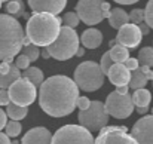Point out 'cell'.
<instances>
[{"label": "cell", "instance_id": "f546056e", "mask_svg": "<svg viewBox=\"0 0 153 144\" xmlns=\"http://www.w3.org/2000/svg\"><path fill=\"white\" fill-rule=\"evenodd\" d=\"M62 21H64L65 27H70V28H73V30H74V27L79 25V18H77L76 12H67V13L64 15Z\"/></svg>", "mask_w": 153, "mask_h": 144}, {"label": "cell", "instance_id": "7c38bea8", "mask_svg": "<svg viewBox=\"0 0 153 144\" xmlns=\"http://www.w3.org/2000/svg\"><path fill=\"white\" fill-rule=\"evenodd\" d=\"M143 36L140 33L138 25L134 24H125L117 30V36H116V45H120L126 49H134L138 48V45L141 43Z\"/></svg>", "mask_w": 153, "mask_h": 144}, {"label": "cell", "instance_id": "4dcf8cb0", "mask_svg": "<svg viewBox=\"0 0 153 144\" xmlns=\"http://www.w3.org/2000/svg\"><path fill=\"white\" fill-rule=\"evenodd\" d=\"M113 64H114V62L111 61V58H110V55H108V50H107L105 53H102L101 61H100V68H101V71H102L104 76L108 73V70H110V67H111Z\"/></svg>", "mask_w": 153, "mask_h": 144}, {"label": "cell", "instance_id": "bcb514c9", "mask_svg": "<svg viewBox=\"0 0 153 144\" xmlns=\"http://www.w3.org/2000/svg\"><path fill=\"white\" fill-rule=\"evenodd\" d=\"M83 55H85V49L79 48L77 49V52H76V56H83Z\"/></svg>", "mask_w": 153, "mask_h": 144}, {"label": "cell", "instance_id": "ac0fdd59", "mask_svg": "<svg viewBox=\"0 0 153 144\" xmlns=\"http://www.w3.org/2000/svg\"><path fill=\"white\" fill-rule=\"evenodd\" d=\"M107 19H108L110 27L119 30L122 25L128 24V13L122 7H114L113 10H110V16Z\"/></svg>", "mask_w": 153, "mask_h": 144}, {"label": "cell", "instance_id": "7dc6e473", "mask_svg": "<svg viewBox=\"0 0 153 144\" xmlns=\"http://www.w3.org/2000/svg\"><path fill=\"white\" fill-rule=\"evenodd\" d=\"M40 53H42V56H43V59H48V58H51V56H49V53H48V50H46V49H43V50H42V52H40Z\"/></svg>", "mask_w": 153, "mask_h": 144}, {"label": "cell", "instance_id": "f1b7e54d", "mask_svg": "<svg viewBox=\"0 0 153 144\" xmlns=\"http://www.w3.org/2000/svg\"><path fill=\"white\" fill-rule=\"evenodd\" d=\"M144 21V10L143 9H132L129 13H128V22L129 24H134V25H138Z\"/></svg>", "mask_w": 153, "mask_h": 144}, {"label": "cell", "instance_id": "74e56055", "mask_svg": "<svg viewBox=\"0 0 153 144\" xmlns=\"http://www.w3.org/2000/svg\"><path fill=\"white\" fill-rule=\"evenodd\" d=\"M101 12H102V18H108L110 16V3H107V1H101Z\"/></svg>", "mask_w": 153, "mask_h": 144}, {"label": "cell", "instance_id": "f35d334b", "mask_svg": "<svg viewBox=\"0 0 153 144\" xmlns=\"http://www.w3.org/2000/svg\"><path fill=\"white\" fill-rule=\"evenodd\" d=\"M6 123H7V116H6L4 110L0 108V132H1V129L6 126Z\"/></svg>", "mask_w": 153, "mask_h": 144}, {"label": "cell", "instance_id": "f907efd6", "mask_svg": "<svg viewBox=\"0 0 153 144\" xmlns=\"http://www.w3.org/2000/svg\"><path fill=\"white\" fill-rule=\"evenodd\" d=\"M152 116H153V108H152Z\"/></svg>", "mask_w": 153, "mask_h": 144}, {"label": "cell", "instance_id": "681fc988", "mask_svg": "<svg viewBox=\"0 0 153 144\" xmlns=\"http://www.w3.org/2000/svg\"><path fill=\"white\" fill-rule=\"evenodd\" d=\"M3 1H9V0H0V3H3Z\"/></svg>", "mask_w": 153, "mask_h": 144}, {"label": "cell", "instance_id": "e0dca14e", "mask_svg": "<svg viewBox=\"0 0 153 144\" xmlns=\"http://www.w3.org/2000/svg\"><path fill=\"white\" fill-rule=\"evenodd\" d=\"M80 42L85 48L88 49H97L102 42V33L97 28H88L82 33Z\"/></svg>", "mask_w": 153, "mask_h": 144}, {"label": "cell", "instance_id": "f6af8a7d", "mask_svg": "<svg viewBox=\"0 0 153 144\" xmlns=\"http://www.w3.org/2000/svg\"><path fill=\"white\" fill-rule=\"evenodd\" d=\"M137 111H138L140 114H143V116H144V114L149 111V107H140V108H137Z\"/></svg>", "mask_w": 153, "mask_h": 144}, {"label": "cell", "instance_id": "3957f363", "mask_svg": "<svg viewBox=\"0 0 153 144\" xmlns=\"http://www.w3.org/2000/svg\"><path fill=\"white\" fill-rule=\"evenodd\" d=\"M25 33L18 19L7 13H0V59L15 58L22 49Z\"/></svg>", "mask_w": 153, "mask_h": 144}, {"label": "cell", "instance_id": "1f68e13d", "mask_svg": "<svg viewBox=\"0 0 153 144\" xmlns=\"http://www.w3.org/2000/svg\"><path fill=\"white\" fill-rule=\"evenodd\" d=\"M144 22L147 24L149 28L153 30V0H149L144 9Z\"/></svg>", "mask_w": 153, "mask_h": 144}, {"label": "cell", "instance_id": "ffe728a7", "mask_svg": "<svg viewBox=\"0 0 153 144\" xmlns=\"http://www.w3.org/2000/svg\"><path fill=\"white\" fill-rule=\"evenodd\" d=\"M131 101H132L134 107H137V108H140V107H149V104L152 101V95L144 88L143 89H137L131 95Z\"/></svg>", "mask_w": 153, "mask_h": 144}, {"label": "cell", "instance_id": "5bb4252c", "mask_svg": "<svg viewBox=\"0 0 153 144\" xmlns=\"http://www.w3.org/2000/svg\"><path fill=\"white\" fill-rule=\"evenodd\" d=\"M33 13H51L58 15L64 10L67 0H27Z\"/></svg>", "mask_w": 153, "mask_h": 144}, {"label": "cell", "instance_id": "83f0119b", "mask_svg": "<svg viewBox=\"0 0 153 144\" xmlns=\"http://www.w3.org/2000/svg\"><path fill=\"white\" fill-rule=\"evenodd\" d=\"M22 55H25L27 58H28V61L30 62H33V61H36L39 56H40V49L37 48V46H34V45H28V46H22Z\"/></svg>", "mask_w": 153, "mask_h": 144}, {"label": "cell", "instance_id": "ee69618b", "mask_svg": "<svg viewBox=\"0 0 153 144\" xmlns=\"http://www.w3.org/2000/svg\"><path fill=\"white\" fill-rule=\"evenodd\" d=\"M140 0H114V3H119V4H134Z\"/></svg>", "mask_w": 153, "mask_h": 144}, {"label": "cell", "instance_id": "484cf974", "mask_svg": "<svg viewBox=\"0 0 153 144\" xmlns=\"http://www.w3.org/2000/svg\"><path fill=\"white\" fill-rule=\"evenodd\" d=\"M138 64L140 65H146V67H153V48L152 46H146L138 52Z\"/></svg>", "mask_w": 153, "mask_h": 144}, {"label": "cell", "instance_id": "7402d4cb", "mask_svg": "<svg viewBox=\"0 0 153 144\" xmlns=\"http://www.w3.org/2000/svg\"><path fill=\"white\" fill-rule=\"evenodd\" d=\"M108 55H110V58L114 64H123L129 58V49L123 48L120 45H114V46L110 48Z\"/></svg>", "mask_w": 153, "mask_h": 144}, {"label": "cell", "instance_id": "cb8c5ba5", "mask_svg": "<svg viewBox=\"0 0 153 144\" xmlns=\"http://www.w3.org/2000/svg\"><path fill=\"white\" fill-rule=\"evenodd\" d=\"M146 83H147V80H146V77H144L143 71L140 70V67H138L137 70L131 71V77H129L128 88H131V89L137 91V89H143V88L146 86Z\"/></svg>", "mask_w": 153, "mask_h": 144}, {"label": "cell", "instance_id": "ba28073f", "mask_svg": "<svg viewBox=\"0 0 153 144\" xmlns=\"http://www.w3.org/2000/svg\"><path fill=\"white\" fill-rule=\"evenodd\" d=\"M7 94L12 104L19 105V107H28L34 102L37 96V91L31 82H28L24 77H19L7 88Z\"/></svg>", "mask_w": 153, "mask_h": 144}, {"label": "cell", "instance_id": "4fadbf2b", "mask_svg": "<svg viewBox=\"0 0 153 144\" xmlns=\"http://www.w3.org/2000/svg\"><path fill=\"white\" fill-rule=\"evenodd\" d=\"M137 144H153V116H143L138 119L129 134Z\"/></svg>", "mask_w": 153, "mask_h": 144}, {"label": "cell", "instance_id": "b9f144b4", "mask_svg": "<svg viewBox=\"0 0 153 144\" xmlns=\"http://www.w3.org/2000/svg\"><path fill=\"white\" fill-rule=\"evenodd\" d=\"M128 91H129V88L125 85V86H117L116 88V94H119V95H125V94H128Z\"/></svg>", "mask_w": 153, "mask_h": 144}, {"label": "cell", "instance_id": "d6a6232c", "mask_svg": "<svg viewBox=\"0 0 153 144\" xmlns=\"http://www.w3.org/2000/svg\"><path fill=\"white\" fill-rule=\"evenodd\" d=\"M15 65H16V68L18 70H25V68H28L30 67V61H28V58L25 56V55H16V59H15V62H13Z\"/></svg>", "mask_w": 153, "mask_h": 144}, {"label": "cell", "instance_id": "52a82bcc", "mask_svg": "<svg viewBox=\"0 0 153 144\" xmlns=\"http://www.w3.org/2000/svg\"><path fill=\"white\" fill-rule=\"evenodd\" d=\"M51 144H94V137L80 125H64L52 135Z\"/></svg>", "mask_w": 153, "mask_h": 144}, {"label": "cell", "instance_id": "60d3db41", "mask_svg": "<svg viewBox=\"0 0 153 144\" xmlns=\"http://www.w3.org/2000/svg\"><path fill=\"white\" fill-rule=\"evenodd\" d=\"M138 28H140V33H141V36H146V34H149V31H150V28L147 27V24L143 21L141 24H138Z\"/></svg>", "mask_w": 153, "mask_h": 144}, {"label": "cell", "instance_id": "5b68a950", "mask_svg": "<svg viewBox=\"0 0 153 144\" xmlns=\"http://www.w3.org/2000/svg\"><path fill=\"white\" fill-rule=\"evenodd\" d=\"M73 82L76 86L85 92H95L104 85V74H102L100 64L94 61H83L74 70Z\"/></svg>", "mask_w": 153, "mask_h": 144}, {"label": "cell", "instance_id": "816d5d0a", "mask_svg": "<svg viewBox=\"0 0 153 144\" xmlns=\"http://www.w3.org/2000/svg\"><path fill=\"white\" fill-rule=\"evenodd\" d=\"M0 7H1V3H0Z\"/></svg>", "mask_w": 153, "mask_h": 144}, {"label": "cell", "instance_id": "277c9868", "mask_svg": "<svg viewBox=\"0 0 153 144\" xmlns=\"http://www.w3.org/2000/svg\"><path fill=\"white\" fill-rule=\"evenodd\" d=\"M45 49L48 50L49 56L53 59L67 61L73 58L79 49V36L73 28L64 25L59 28V34L55 39V42Z\"/></svg>", "mask_w": 153, "mask_h": 144}, {"label": "cell", "instance_id": "6da1fadb", "mask_svg": "<svg viewBox=\"0 0 153 144\" xmlns=\"http://www.w3.org/2000/svg\"><path fill=\"white\" fill-rule=\"evenodd\" d=\"M79 96V88L73 79L56 74L48 77L40 85L39 105L48 116L64 117L73 113Z\"/></svg>", "mask_w": 153, "mask_h": 144}, {"label": "cell", "instance_id": "603a6c76", "mask_svg": "<svg viewBox=\"0 0 153 144\" xmlns=\"http://www.w3.org/2000/svg\"><path fill=\"white\" fill-rule=\"evenodd\" d=\"M4 9H6V13L13 16L15 19L19 18V16H24V13H25V7H24L22 0H9L6 3Z\"/></svg>", "mask_w": 153, "mask_h": 144}, {"label": "cell", "instance_id": "d590c367", "mask_svg": "<svg viewBox=\"0 0 153 144\" xmlns=\"http://www.w3.org/2000/svg\"><path fill=\"white\" fill-rule=\"evenodd\" d=\"M10 102L9 99V94L6 89H0V105H7Z\"/></svg>", "mask_w": 153, "mask_h": 144}, {"label": "cell", "instance_id": "44dd1931", "mask_svg": "<svg viewBox=\"0 0 153 144\" xmlns=\"http://www.w3.org/2000/svg\"><path fill=\"white\" fill-rule=\"evenodd\" d=\"M21 77V71L16 68L15 64H10V70L7 74H0V89H7L15 80Z\"/></svg>", "mask_w": 153, "mask_h": 144}, {"label": "cell", "instance_id": "30bf717a", "mask_svg": "<svg viewBox=\"0 0 153 144\" xmlns=\"http://www.w3.org/2000/svg\"><path fill=\"white\" fill-rule=\"evenodd\" d=\"M101 1L102 0H79L76 4V15L79 21L85 22L86 25H97L102 19L101 12Z\"/></svg>", "mask_w": 153, "mask_h": 144}, {"label": "cell", "instance_id": "7bdbcfd3", "mask_svg": "<svg viewBox=\"0 0 153 144\" xmlns=\"http://www.w3.org/2000/svg\"><path fill=\"white\" fill-rule=\"evenodd\" d=\"M0 144H10L9 137L6 134H3V132H0Z\"/></svg>", "mask_w": 153, "mask_h": 144}, {"label": "cell", "instance_id": "9a60e30c", "mask_svg": "<svg viewBox=\"0 0 153 144\" xmlns=\"http://www.w3.org/2000/svg\"><path fill=\"white\" fill-rule=\"evenodd\" d=\"M52 134L45 126L31 128L21 140V144H51Z\"/></svg>", "mask_w": 153, "mask_h": 144}, {"label": "cell", "instance_id": "ab89813d", "mask_svg": "<svg viewBox=\"0 0 153 144\" xmlns=\"http://www.w3.org/2000/svg\"><path fill=\"white\" fill-rule=\"evenodd\" d=\"M9 70H10V64L6 62V61H1V64H0V74H7Z\"/></svg>", "mask_w": 153, "mask_h": 144}, {"label": "cell", "instance_id": "d6986e66", "mask_svg": "<svg viewBox=\"0 0 153 144\" xmlns=\"http://www.w3.org/2000/svg\"><path fill=\"white\" fill-rule=\"evenodd\" d=\"M21 77L27 79L28 82H31L34 86H40L45 80V74L40 68L37 67H28L24 70V73H21Z\"/></svg>", "mask_w": 153, "mask_h": 144}, {"label": "cell", "instance_id": "f5cc1de1", "mask_svg": "<svg viewBox=\"0 0 153 144\" xmlns=\"http://www.w3.org/2000/svg\"><path fill=\"white\" fill-rule=\"evenodd\" d=\"M152 48H153V46H152Z\"/></svg>", "mask_w": 153, "mask_h": 144}, {"label": "cell", "instance_id": "8d00e7d4", "mask_svg": "<svg viewBox=\"0 0 153 144\" xmlns=\"http://www.w3.org/2000/svg\"><path fill=\"white\" fill-rule=\"evenodd\" d=\"M140 70L143 71L146 80H153V71L150 67H146V65H140Z\"/></svg>", "mask_w": 153, "mask_h": 144}, {"label": "cell", "instance_id": "9c48e42d", "mask_svg": "<svg viewBox=\"0 0 153 144\" xmlns=\"http://www.w3.org/2000/svg\"><path fill=\"white\" fill-rule=\"evenodd\" d=\"M104 108L107 111L108 116H113L116 119H126L132 114L134 111V104L131 101V95L125 94V95H119L116 92H110L105 102H104Z\"/></svg>", "mask_w": 153, "mask_h": 144}, {"label": "cell", "instance_id": "8992f818", "mask_svg": "<svg viewBox=\"0 0 153 144\" xmlns=\"http://www.w3.org/2000/svg\"><path fill=\"white\" fill-rule=\"evenodd\" d=\"M77 120H79L80 126H83L89 132H97V131H101L104 126H107L108 114H107L104 104L101 101H91V104L86 110L79 111Z\"/></svg>", "mask_w": 153, "mask_h": 144}, {"label": "cell", "instance_id": "c3c4849f", "mask_svg": "<svg viewBox=\"0 0 153 144\" xmlns=\"http://www.w3.org/2000/svg\"><path fill=\"white\" fill-rule=\"evenodd\" d=\"M10 144H19V143H18V141L15 140V141H10Z\"/></svg>", "mask_w": 153, "mask_h": 144}, {"label": "cell", "instance_id": "8fae6325", "mask_svg": "<svg viewBox=\"0 0 153 144\" xmlns=\"http://www.w3.org/2000/svg\"><path fill=\"white\" fill-rule=\"evenodd\" d=\"M94 144H137L128 134L126 126H104Z\"/></svg>", "mask_w": 153, "mask_h": 144}, {"label": "cell", "instance_id": "836d02e7", "mask_svg": "<svg viewBox=\"0 0 153 144\" xmlns=\"http://www.w3.org/2000/svg\"><path fill=\"white\" fill-rule=\"evenodd\" d=\"M89 104H91V99H89L88 96H79L77 101H76V107H79L80 111H82V110H86V108L89 107Z\"/></svg>", "mask_w": 153, "mask_h": 144}, {"label": "cell", "instance_id": "d4e9b609", "mask_svg": "<svg viewBox=\"0 0 153 144\" xmlns=\"http://www.w3.org/2000/svg\"><path fill=\"white\" fill-rule=\"evenodd\" d=\"M4 113H6V116L10 117V120L19 122L21 119H24V117L27 116L28 108H27V107H19V105H15V104L9 102V104L6 105V111H4Z\"/></svg>", "mask_w": 153, "mask_h": 144}, {"label": "cell", "instance_id": "e575fe53", "mask_svg": "<svg viewBox=\"0 0 153 144\" xmlns=\"http://www.w3.org/2000/svg\"><path fill=\"white\" fill-rule=\"evenodd\" d=\"M123 65L126 67V70H128V71H134V70H137V68L140 67V64H138L137 58H128V59L123 62Z\"/></svg>", "mask_w": 153, "mask_h": 144}, {"label": "cell", "instance_id": "4316f807", "mask_svg": "<svg viewBox=\"0 0 153 144\" xmlns=\"http://www.w3.org/2000/svg\"><path fill=\"white\" fill-rule=\"evenodd\" d=\"M4 131H6L4 134H6L7 137L15 138V137H18V135L21 134V131H22V125H21L19 122H16V120H10V122L6 123Z\"/></svg>", "mask_w": 153, "mask_h": 144}, {"label": "cell", "instance_id": "7a4b0ae2", "mask_svg": "<svg viewBox=\"0 0 153 144\" xmlns=\"http://www.w3.org/2000/svg\"><path fill=\"white\" fill-rule=\"evenodd\" d=\"M62 19L51 13H33L27 19L25 37L37 48H48L59 34Z\"/></svg>", "mask_w": 153, "mask_h": 144}, {"label": "cell", "instance_id": "2e32d148", "mask_svg": "<svg viewBox=\"0 0 153 144\" xmlns=\"http://www.w3.org/2000/svg\"><path fill=\"white\" fill-rule=\"evenodd\" d=\"M108 80L114 85V86H128L129 83V77H131V71L126 70V67L123 64H113L107 73Z\"/></svg>", "mask_w": 153, "mask_h": 144}]
</instances>
